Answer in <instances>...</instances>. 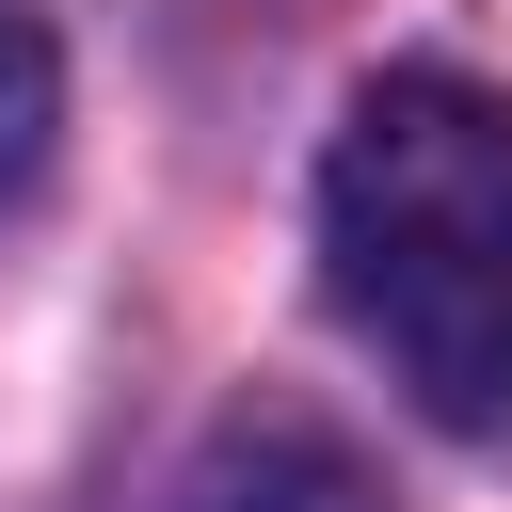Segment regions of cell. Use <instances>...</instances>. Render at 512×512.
<instances>
[{"instance_id":"1","label":"cell","mask_w":512,"mask_h":512,"mask_svg":"<svg viewBox=\"0 0 512 512\" xmlns=\"http://www.w3.org/2000/svg\"><path fill=\"white\" fill-rule=\"evenodd\" d=\"M320 288L432 432L512 448V96L384 64L320 160Z\"/></svg>"},{"instance_id":"2","label":"cell","mask_w":512,"mask_h":512,"mask_svg":"<svg viewBox=\"0 0 512 512\" xmlns=\"http://www.w3.org/2000/svg\"><path fill=\"white\" fill-rule=\"evenodd\" d=\"M48 128H64V48H48V0H0V208L48 176Z\"/></svg>"}]
</instances>
